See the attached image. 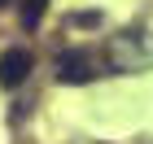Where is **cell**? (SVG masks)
<instances>
[{
    "instance_id": "obj_1",
    "label": "cell",
    "mask_w": 153,
    "mask_h": 144,
    "mask_svg": "<svg viewBox=\"0 0 153 144\" xmlns=\"http://www.w3.org/2000/svg\"><path fill=\"white\" fill-rule=\"evenodd\" d=\"M26 74H31V52H26V48H9V52L0 57V87L26 83Z\"/></svg>"
},
{
    "instance_id": "obj_3",
    "label": "cell",
    "mask_w": 153,
    "mask_h": 144,
    "mask_svg": "<svg viewBox=\"0 0 153 144\" xmlns=\"http://www.w3.org/2000/svg\"><path fill=\"white\" fill-rule=\"evenodd\" d=\"M48 0H18V13H22V26H39Z\"/></svg>"
},
{
    "instance_id": "obj_4",
    "label": "cell",
    "mask_w": 153,
    "mask_h": 144,
    "mask_svg": "<svg viewBox=\"0 0 153 144\" xmlns=\"http://www.w3.org/2000/svg\"><path fill=\"white\" fill-rule=\"evenodd\" d=\"M4 4H9V0H0V9H4Z\"/></svg>"
},
{
    "instance_id": "obj_2",
    "label": "cell",
    "mask_w": 153,
    "mask_h": 144,
    "mask_svg": "<svg viewBox=\"0 0 153 144\" xmlns=\"http://www.w3.org/2000/svg\"><path fill=\"white\" fill-rule=\"evenodd\" d=\"M57 74H61V83H88V79H96V61L88 52H66L57 61Z\"/></svg>"
}]
</instances>
